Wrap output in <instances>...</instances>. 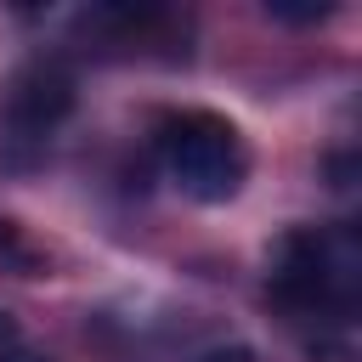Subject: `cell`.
<instances>
[{
	"label": "cell",
	"mask_w": 362,
	"mask_h": 362,
	"mask_svg": "<svg viewBox=\"0 0 362 362\" xmlns=\"http://www.w3.org/2000/svg\"><path fill=\"white\" fill-rule=\"evenodd\" d=\"M266 288L294 317H345L362 288V249L345 226H300L272 249Z\"/></svg>",
	"instance_id": "obj_1"
},
{
	"label": "cell",
	"mask_w": 362,
	"mask_h": 362,
	"mask_svg": "<svg viewBox=\"0 0 362 362\" xmlns=\"http://www.w3.org/2000/svg\"><path fill=\"white\" fill-rule=\"evenodd\" d=\"M158 158L170 170V181L198 198V204H226L238 198L243 175H249V153L243 136L221 119V113H170L158 124Z\"/></svg>",
	"instance_id": "obj_2"
},
{
	"label": "cell",
	"mask_w": 362,
	"mask_h": 362,
	"mask_svg": "<svg viewBox=\"0 0 362 362\" xmlns=\"http://www.w3.org/2000/svg\"><path fill=\"white\" fill-rule=\"evenodd\" d=\"M74 113V74L57 57L23 62L0 90V130L17 147H40L57 136V124Z\"/></svg>",
	"instance_id": "obj_3"
},
{
	"label": "cell",
	"mask_w": 362,
	"mask_h": 362,
	"mask_svg": "<svg viewBox=\"0 0 362 362\" xmlns=\"http://www.w3.org/2000/svg\"><path fill=\"white\" fill-rule=\"evenodd\" d=\"M198 362H255V356H249L243 345H215V351H204Z\"/></svg>",
	"instance_id": "obj_4"
},
{
	"label": "cell",
	"mask_w": 362,
	"mask_h": 362,
	"mask_svg": "<svg viewBox=\"0 0 362 362\" xmlns=\"http://www.w3.org/2000/svg\"><path fill=\"white\" fill-rule=\"evenodd\" d=\"M17 345H23V334H17V322H11L6 311H0V362H6V356H11Z\"/></svg>",
	"instance_id": "obj_5"
}]
</instances>
